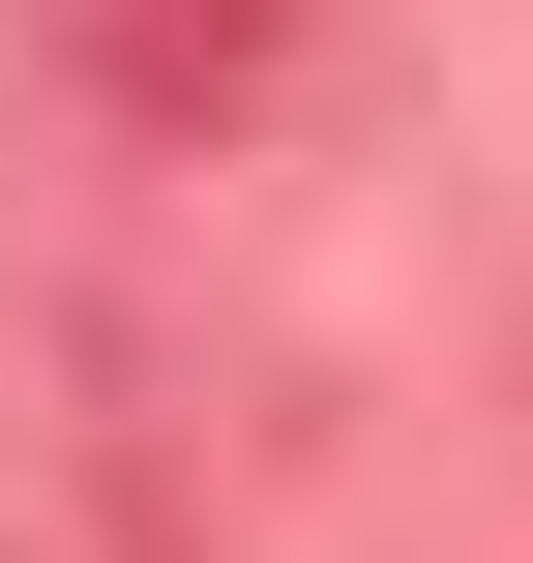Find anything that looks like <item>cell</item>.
Masks as SVG:
<instances>
[{"label": "cell", "instance_id": "cell-1", "mask_svg": "<svg viewBox=\"0 0 533 563\" xmlns=\"http://www.w3.org/2000/svg\"><path fill=\"white\" fill-rule=\"evenodd\" d=\"M0 563H178V475L119 445L89 327H30V297H0Z\"/></svg>", "mask_w": 533, "mask_h": 563}]
</instances>
